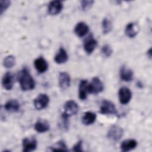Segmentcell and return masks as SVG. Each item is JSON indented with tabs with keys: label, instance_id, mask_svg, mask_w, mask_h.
Listing matches in <instances>:
<instances>
[{
	"label": "cell",
	"instance_id": "1",
	"mask_svg": "<svg viewBox=\"0 0 152 152\" xmlns=\"http://www.w3.org/2000/svg\"><path fill=\"white\" fill-rule=\"evenodd\" d=\"M17 80L23 91H29L34 89L35 82L28 69L26 68L21 70L17 75Z\"/></svg>",
	"mask_w": 152,
	"mask_h": 152
},
{
	"label": "cell",
	"instance_id": "2",
	"mask_svg": "<svg viewBox=\"0 0 152 152\" xmlns=\"http://www.w3.org/2000/svg\"><path fill=\"white\" fill-rule=\"evenodd\" d=\"M124 135L123 129L118 125H112L107 132V138L113 141H119Z\"/></svg>",
	"mask_w": 152,
	"mask_h": 152
},
{
	"label": "cell",
	"instance_id": "3",
	"mask_svg": "<svg viewBox=\"0 0 152 152\" xmlns=\"http://www.w3.org/2000/svg\"><path fill=\"white\" fill-rule=\"evenodd\" d=\"M103 89V84L98 77L93 78L90 84L88 85V93L97 94L101 93Z\"/></svg>",
	"mask_w": 152,
	"mask_h": 152
},
{
	"label": "cell",
	"instance_id": "4",
	"mask_svg": "<svg viewBox=\"0 0 152 152\" xmlns=\"http://www.w3.org/2000/svg\"><path fill=\"white\" fill-rule=\"evenodd\" d=\"M99 112L103 115L117 113V110L114 103L107 100H103L101 103Z\"/></svg>",
	"mask_w": 152,
	"mask_h": 152
},
{
	"label": "cell",
	"instance_id": "5",
	"mask_svg": "<svg viewBox=\"0 0 152 152\" xmlns=\"http://www.w3.org/2000/svg\"><path fill=\"white\" fill-rule=\"evenodd\" d=\"M49 102V96L45 93L39 94L34 100V105L36 109L42 110L46 107Z\"/></svg>",
	"mask_w": 152,
	"mask_h": 152
},
{
	"label": "cell",
	"instance_id": "6",
	"mask_svg": "<svg viewBox=\"0 0 152 152\" xmlns=\"http://www.w3.org/2000/svg\"><path fill=\"white\" fill-rule=\"evenodd\" d=\"M118 96L120 103L122 104H126L132 98V93L128 87H122L119 90Z\"/></svg>",
	"mask_w": 152,
	"mask_h": 152
},
{
	"label": "cell",
	"instance_id": "7",
	"mask_svg": "<svg viewBox=\"0 0 152 152\" xmlns=\"http://www.w3.org/2000/svg\"><path fill=\"white\" fill-rule=\"evenodd\" d=\"M64 111L63 113L69 117L75 115L78 113V106L75 101L70 100L65 102L64 106Z\"/></svg>",
	"mask_w": 152,
	"mask_h": 152
},
{
	"label": "cell",
	"instance_id": "8",
	"mask_svg": "<svg viewBox=\"0 0 152 152\" xmlns=\"http://www.w3.org/2000/svg\"><path fill=\"white\" fill-rule=\"evenodd\" d=\"M23 151L24 152H30L36 150L37 143L34 137H26L23 140Z\"/></svg>",
	"mask_w": 152,
	"mask_h": 152
},
{
	"label": "cell",
	"instance_id": "9",
	"mask_svg": "<svg viewBox=\"0 0 152 152\" xmlns=\"http://www.w3.org/2000/svg\"><path fill=\"white\" fill-rule=\"evenodd\" d=\"M97 45V40L94 39L92 35H90L84 42V49L85 52L90 55L93 53Z\"/></svg>",
	"mask_w": 152,
	"mask_h": 152
},
{
	"label": "cell",
	"instance_id": "10",
	"mask_svg": "<svg viewBox=\"0 0 152 152\" xmlns=\"http://www.w3.org/2000/svg\"><path fill=\"white\" fill-rule=\"evenodd\" d=\"M63 8L62 2L60 1H53L49 2L48 11L50 15H55L61 12Z\"/></svg>",
	"mask_w": 152,
	"mask_h": 152
},
{
	"label": "cell",
	"instance_id": "11",
	"mask_svg": "<svg viewBox=\"0 0 152 152\" xmlns=\"http://www.w3.org/2000/svg\"><path fill=\"white\" fill-rule=\"evenodd\" d=\"M59 86L62 90L67 89L70 86L71 78L68 73L66 72H61L59 74L58 77Z\"/></svg>",
	"mask_w": 152,
	"mask_h": 152
},
{
	"label": "cell",
	"instance_id": "12",
	"mask_svg": "<svg viewBox=\"0 0 152 152\" xmlns=\"http://www.w3.org/2000/svg\"><path fill=\"white\" fill-rule=\"evenodd\" d=\"M14 75L10 72H6L2 79V85L4 88L7 90L12 89L14 85Z\"/></svg>",
	"mask_w": 152,
	"mask_h": 152
},
{
	"label": "cell",
	"instance_id": "13",
	"mask_svg": "<svg viewBox=\"0 0 152 152\" xmlns=\"http://www.w3.org/2000/svg\"><path fill=\"white\" fill-rule=\"evenodd\" d=\"M119 75L122 80L126 82H129L133 79L134 73L130 68L124 65L120 69Z\"/></svg>",
	"mask_w": 152,
	"mask_h": 152
},
{
	"label": "cell",
	"instance_id": "14",
	"mask_svg": "<svg viewBox=\"0 0 152 152\" xmlns=\"http://www.w3.org/2000/svg\"><path fill=\"white\" fill-rule=\"evenodd\" d=\"M34 66L39 73H44L48 68V64L46 61L42 57H39L34 60Z\"/></svg>",
	"mask_w": 152,
	"mask_h": 152
},
{
	"label": "cell",
	"instance_id": "15",
	"mask_svg": "<svg viewBox=\"0 0 152 152\" xmlns=\"http://www.w3.org/2000/svg\"><path fill=\"white\" fill-rule=\"evenodd\" d=\"M88 82L86 80H81L78 88V97L80 99L84 100L87 99L88 92Z\"/></svg>",
	"mask_w": 152,
	"mask_h": 152
},
{
	"label": "cell",
	"instance_id": "16",
	"mask_svg": "<svg viewBox=\"0 0 152 152\" xmlns=\"http://www.w3.org/2000/svg\"><path fill=\"white\" fill-rule=\"evenodd\" d=\"M137 145V142L134 139H128L123 141L120 145V148L122 151L126 152L131 151Z\"/></svg>",
	"mask_w": 152,
	"mask_h": 152
},
{
	"label": "cell",
	"instance_id": "17",
	"mask_svg": "<svg viewBox=\"0 0 152 152\" xmlns=\"http://www.w3.org/2000/svg\"><path fill=\"white\" fill-rule=\"evenodd\" d=\"M34 129L39 133H43L49 130L50 125L48 122L44 119H39L34 125Z\"/></svg>",
	"mask_w": 152,
	"mask_h": 152
},
{
	"label": "cell",
	"instance_id": "18",
	"mask_svg": "<svg viewBox=\"0 0 152 152\" xmlns=\"http://www.w3.org/2000/svg\"><path fill=\"white\" fill-rule=\"evenodd\" d=\"M88 26L84 22L78 23L74 28V32L75 34L80 37L84 36L88 33Z\"/></svg>",
	"mask_w": 152,
	"mask_h": 152
},
{
	"label": "cell",
	"instance_id": "19",
	"mask_svg": "<svg viewBox=\"0 0 152 152\" xmlns=\"http://www.w3.org/2000/svg\"><path fill=\"white\" fill-rule=\"evenodd\" d=\"M20 107V103L16 99H11L4 105V109L9 112H17L19 110Z\"/></svg>",
	"mask_w": 152,
	"mask_h": 152
},
{
	"label": "cell",
	"instance_id": "20",
	"mask_svg": "<svg viewBox=\"0 0 152 152\" xmlns=\"http://www.w3.org/2000/svg\"><path fill=\"white\" fill-rule=\"evenodd\" d=\"M68 58V56L66 51L63 48H61L55 56L54 61L58 64H62L67 61Z\"/></svg>",
	"mask_w": 152,
	"mask_h": 152
},
{
	"label": "cell",
	"instance_id": "21",
	"mask_svg": "<svg viewBox=\"0 0 152 152\" xmlns=\"http://www.w3.org/2000/svg\"><path fill=\"white\" fill-rule=\"evenodd\" d=\"M125 33L129 38L135 37L138 33V26L135 23H129L125 29Z\"/></svg>",
	"mask_w": 152,
	"mask_h": 152
},
{
	"label": "cell",
	"instance_id": "22",
	"mask_svg": "<svg viewBox=\"0 0 152 152\" xmlns=\"http://www.w3.org/2000/svg\"><path fill=\"white\" fill-rule=\"evenodd\" d=\"M96 115L94 112L87 111L85 112L82 117V123L84 125H90L93 124L96 119Z\"/></svg>",
	"mask_w": 152,
	"mask_h": 152
},
{
	"label": "cell",
	"instance_id": "23",
	"mask_svg": "<svg viewBox=\"0 0 152 152\" xmlns=\"http://www.w3.org/2000/svg\"><path fill=\"white\" fill-rule=\"evenodd\" d=\"M68 118L69 116H68L66 115L62 112L59 121V128L64 131H67L69 128V122Z\"/></svg>",
	"mask_w": 152,
	"mask_h": 152
},
{
	"label": "cell",
	"instance_id": "24",
	"mask_svg": "<svg viewBox=\"0 0 152 152\" xmlns=\"http://www.w3.org/2000/svg\"><path fill=\"white\" fill-rule=\"evenodd\" d=\"M51 151H68L67 145H66L65 142L63 140H60L56 142L55 144L52 146L49 147Z\"/></svg>",
	"mask_w": 152,
	"mask_h": 152
},
{
	"label": "cell",
	"instance_id": "25",
	"mask_svg": "<svg viewBox=\"0 0 152 152\" xmlns=\"http://www.w3.org/2000/svg\"><path fill=\"white\" fill-rule=\"evenodd\" d=\"M102 31L104 34H106L110 33L112 29V21L107 18H104L102 21Z\"/></svg>",
	"mask_w": 152,
	"mask_h": 152
},
{
	"label": "cell",
	"instance_id": "26",
	"mask_svg": "<svg viewBox=\"0 0 152 152\" xmlns=\"http://www.w3.org/2000/svg\"><path fill=\"white\" fill-rule=\"evenodd\" d=\"M15 58L13 55L6 56L3 61V65L6 68H11L15 65Z\"/></svg>",
	"mask_w": 152,
	"mask_h": 152
},
{
	"label": "cell",
	"instance_id": "27",
	"mask_svg": "<svg viewBox=\"0 0 152 152\" xmlns=\"http://www.w3.org/2000/svg\"><path fill=\"white\" fill-rule=\"evenodd\" d=\"M101 52H102V55L104 57L108 58V57H110L111 56V55L112 54L113 50H112V49L111 46L109 45L106 44V45H104L102 46V49H101Z\"/></svg>",
	"mask_w": 152,
	"mask_h": 152
},
{
	"label": "cell",
	"instance_id": "28",
	"mask_svg": "<svg viewBox=\"0 0 152 152\" xmlns=\"http://www.w3.org/2000/svg\"><path fill=\"white\" fill-rule=\"evenodd\" d=\"M11 1L8 0L0 1V14L2 15L10 6Z\"/></svg>",
	"mask_w": 152,
	"mask_h": 152
},
{
	"label": "cell",
	"instance_id": "29",
	"mask_svg": "<svg viewBox=\"0 0 152 152\" xmlns=\"http://www.w3.org/2000/svg\"><path fill=\"white\" fill-rule=\"evenodd\" d=\"M93 3V1H81V8L84 11H87L92 7Z\"/></svg>",
	"mask_w": 152,
	"mask_h": 152
},
{
	"label": "cell",
	"instance_id": "30",
	"mask_svg": "<svg viewBox=\"0 0 152 152\" xmlns=\"http://www.w3.org/2000/svg\"><path fill=\"white\" fill-rule=\"evenodd\" d=\"M83 142L81 140H79L72 147V151L81 152L83 151Z\"/></svg>",
	"mask_w": 152,
	"mask_h": 152
},
{
	"label": "cell",
	"instance_id": "31",
	"mask_svg": "<svg viewBox=\"0 0 152 152\" xmlns=\"http://www.w3.org/2000/svg\"><path fill=\"white\" fill-rule=\"evenodd\" d=\"M147 55H148V56L150 58H151V48H150V49L147 51Z\"/></svg>",
	"mask_w": 152,
	"mask_h": 152
}]
</instances>
